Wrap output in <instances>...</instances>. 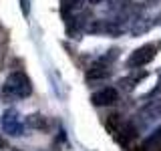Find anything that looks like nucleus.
Segmentation results:
<instances>
[{
  "label": "nucleus",
  "instance_id": "f257e3e1",
  "mask_svg": "<svg viewBox=\"0 0 161 151\" xmlns=\"http://www.w3.org/2000/svg\"><path fill=\"white\" fill-rule=\"evenodd\" d=\"M32 93V83H30L28 75L22 70H14L8 75V79L4 81L2 89H0V97L4 103H12L16 99H26Z\"/></svg>",
  "mask_w": 161,
  "mask_h": 151
},
{
  "label": "nucleus",
  "instance_id": "f3484780",
  "mask_svg": "<svg viewBox=\"0 0 161 151\" xmlns=\"http://www.w3.org/2000/svg\"><path fill=\"white\" fill-rule=\"evenodd\" d=\"M145 2H147V4H149V6H155V4H159V2H161V0H145Z\"/></svg>",
  "mask_w": 161,
  "mask_h": 151
},
{
  "label": "nucleus",
  "instance_id": "4468645a",
  "mask_svg": "<svg viewBox=\"0 0 161 151\" xmlns=\"http://www.w3.org/2000/svg\"><path fill=\"white\" fill-rule=\"evenodd\" d=\"M119 57V48H111V50H107V54H103L99 60H103V63H109V60H115Z\"/></svg>",
  "mask_w": 161,
  "mask_h": 151
},
{
  "label": "nucleus",
  "instance_id": "9d476101",
  "mask_svg": "<svg viewBox=\"0 0 161 151\" xmlns=\"http://www.w3.org/2000/svg\"><path fill=\"white\" fill-rule=\"evenodd\" d=\"M26 125L36 131H48V117H44L42 113H30L26 119Z\"/></svg>",
  "mask_w": 161,
  "mask_h": 151
},
{
  "label": "nucleus",
  "instance_id": "6e6552de",
  "mask_svg": "<svg viewBox=\"0 0 161 151\" xmlns=\"http://www.w3.org/2000/svg\"><path fill=\"white\" fill-rule=\"evenodd\" d=\"M111 77V69L107 63H103V60H99V63L91 64L87 69V81L89 83H93V81H105Z\"/></svg>",
  "mask_w": 161,
  "mask_h": 151
},
{
  "label": "nucleus",
  "instance_id": "6ab92c4d",
  "mask_svg": "<svg viewBox=\"0 0 161 151\" xmlns=\"http://www.w3.org/2000/svg\"><path fill=\"white\" fill-rule=\"evenodd\" d=\"M91 4H99V2H103V0H89Z\"/></svg>",
  "mask_w": 161,
  "mask_h": 151
},
{
  "label": "nucleus",
  "instance_id": "20e7f679",
  "mask_svg": "<svg viewBox=\"0 0 161 151\" xmlns=\"http://www.w3.org/2000/svg\"><path fill=\"white\" fill-rule=\"evenodd\" d=\"M155 54H157V47H155V44H143V47L135 48L133 53L129 54V59H127V67H129V69L145 67V64H149L151 60L155 59Z\"/></svg>",
  "mask_w": 161,
  "mask_h": 151
},
{
  "label": "nucleus",
  "instance_id": "aec40b11",
  "mask_svg": "<svg viewBox=\"0 0 161 151\" xmlns=\"http://www.w3.org/2000/svg\"><path fill=\"white\" fill-rule=\"evenodd\" d=\"M14 151H22V149H14Z\"/></svg>",
  "mask_w": 161,
  "mask_h": 151
},
{
  "label": "nucleus",
  "instance_id": "a211bd4d",
  "mask_svg": "<svg viewBox=\"0 0 161 151\" xmlns=\"http://www.w3.org/2000/svg\"><path fill=\"white\" fill-rule=\"evenodd\" d=\"M155 24H159V26H161V12L157 14V18H155Z\"/></svg>",
  "mask_w": 161,
  "mask_h": 151
},
{
  "label": "nucleus",
  "instance_id": "9b49d317",
  "mask_svg": "<svg viewBox=\"0 0 161 151\" xmlns=\"http://www.w3.org/2000/svg\"><path fill=\"white\" fill-rule=\"evenodd\" d=\"M145 151H161V127L153 129V133H149L143 141Z\"/></svg>",
  "mask_w": 161,
  "mask_h": 151
},
{
  "label": "nucleus",
  "instance_id": "0eeeda50",
  "mask_svg": "<svg viewBox=\"0 0 161 151\" xmlns=\"http://www.w3.org/2000/svg\"><path fill=\"white\" fill-rule=\"evenodd\" d=\"M153 24H155L153 18L141 12L133 18V22H131V26H129V32L133 34V36H143L145 32H149V30L153 28Z\"/></svg>",
  "mask_w": 161,
  "mask_h": 151
},
{
  "label": "nucleus",
  "instance_id": "dca6fc26",
  "mask_svg": "<svg viewBox=\"0 0 161 151\" xmlns=\"http://www.w3.org/2000/svg\"><path fill=\"white\" fill-rule=\"evenodd\" d=\"M6 145H8V143H6V139H4L2 135H0V151H2V149H6Z\"/></svg>",
  "mask_w": 161,
  "mask_h": 151
},
{
  "label": "nucleus",
  "instance_id": "39448f33",
  "mask_svg": "<svg viewBox=\"0 0 161 151\" xmlns=\"http://www.w3.org/2000/svg\"><path fill=\"white\" fill-rule=\"evenodd\" d=\"M137 117H139L141 123H145V125H149V123H153V121L161 119V97L151 99L149 103L139 111Z\"/></svg>",
  "mask_w": 161,
  "mask_h": 151
},
{
  "label": "nucleus",
  "instance_id": "f03ea898",
  "mask_svg": "<svg viewBox=\"0 0 161 151\" xmlns=\"http://www.w3.org/2000/svg\"><path fill=\"white\" fill-rule=\"evenodd\" d=\"M105 125H107V131L113 135V139L117 141L119 145H123V147H129V145L137 139V129H135V125L129 123V121H125L119 113L109 115V119H107Z\"/></svg>",
  "mask_w": 161,
  "mask_h": 151
},
{
  "label": "nucleus",
  "instance_id": "2eb2a0df",
  "mask_svg": "<svg viewBox=\"0 0 161 151\" xmlns=\"http://www.w3.org/2000/svg\"><path fill=\"white\" fill-rule=\"evenodd\" d=\"M20 10H22L24 16H28V14H30V4H28V0H20Z\"/></svg>",
  "mask_w": 161,
  "mask_h": 151
},
{
  "label": "nucleus",
  "instance_id": "f8f14e48",
  "mask_svg": "<svg viewBox=\"0 0 161 151\" xmlns=\"http://www.w3.org/2000/svg\"><path fill=\"white\" fill-rule=\"evenodd\" d=\"M145 77H147V70H141L139 69V70H135L129 79H123V81H121V87H123L125 91H131V89H135V85H137L139 81H143Z\"/></svg>",
  "mask_w": 161,
  "mask_h": 151
},
{
  "label": "nucleus",
  "instance_id": "7ed1b4c3",
  "mask_svg": "<svg viewBox=\"0 0 161 151\" xmlns=\"http://www.w3.org/2000/svg\"><path fill=\"white\" fill-rule=\"evenodd\" d=\"M0 125H2L4 133L12 135V137H20V135H24L26 121H22V117H20V113L16 109H6L2 113V117H0Z\"/></svg>",
  "mask_w": 161,
  "mask_h": 151
},
{
  "label": "nucleus",
  "instance_id": "ddd939ff",
  "mask_svg": "<svg viewBox=\"0 0 161 151\" xmlns=\"http://www.w3.org/2000/svg\"><path fill=\"white\" fill-rule=\"evenodd\" d=\"M131 4V0H109V10H113V12H123L125 8H127Z\"/></svg>",
  "mask_w": 161,
  "mask_h": 151
},
{
  "label": "nucleus",
  "instance_id": "1a4fd4ad",
  "mask_svg": "<svg viewBox=\"0 0 161 151\" xmlns=\"http://www.w3.org/2000/svg\"><path fill=\"white\" fill-rule=\"evenodd\" d=\"M83 4L85 0H63V16L64 20L75 18L77 14L83 12Z\"/></svg>",
  "mask_w": 161,
  "mask_h": 151
},
{
  "label": "nucleus",
  "instance_id": "423d86ee",
  "mask_svg": "<svg viewBox=\"0 0 161 151\" xmlns=\"http://www.w3.org/2000/svg\"><path fill=\"white\" fill-rule=\"evenodd\" d=\"M119 99V91L115 87H105V89H99L97 93H93L91 97V103L95 107H107V105H115Z\"/></svg>",
  "mask_w": 161,
  "mask_h": 151
}]
</instances>
